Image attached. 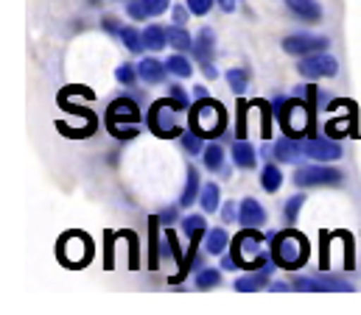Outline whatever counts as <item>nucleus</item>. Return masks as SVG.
Segmentation results:
<instances>
[{
	"label": "nucleus",
	"mask_w": 361,
	"mask_h": 315,
	"mask_svg": "<svg viewBox=\"0 0 361 315\" xmlns=\"http://www.w3.org/2000/svg\"><path fill=\"white\" fill-rule=\"evenodd\" d=\"M185 112L180 103L169 95L166 101H157L149 112V126L157 137H177L182 134V126H180V115Z\"/></svg>",
	"instance_id": "nucleus-5"
},
{
	"label": "nucleus",
	"mask_w": 361,
	"mask_h": 315,
	"mask_svg": "<svg viewBox=\"0 0 361 315\" xmlns=\"http://www.w3.org/2000/svg\"><path fill=\"white\" fill-rule=\"evenodd\" d=\"M126 14H129L132 20H137V22H143V20H149V17H152V11H149L146 0H126Z\"/></svg>",
	"instance_id": "nucleus-33"
},
{
	"label": "nucleus",
	"mask_w": 361,
	"mask_h": 315,
	"mask_svg": "<svg viewBox=\"0 0 361 315\" xmlns=\"http://www.w3.org/2000/svg\"><path fill=\"white\" fill-rule=\"evenodd\" d=\"M227 243H230V237H227L224 229H210V232L204 235V251H207V254H224Z\"/></svg>",
	"instance_id": "nucleus-27"
},
{
	"label": "nucleus",
	"mask_w": 361,
	"mask_h": 315,
	"mask_svg": "<svg viewBox=\"0 0 361 315\" xmlns=\"http://www.w3.org/2000/svg\"><path fill=\"white\" fill-rule=\"evenodd\" d=\"M137 76L146 81V84H163L166 76H169V68H166V62H157V59H140V65H137Z\"/></svg>",
	"instance_id": "nucleus-16"
},
{
	"label": "nucleus",
	"mask_w": 361,
	"mask_h": 315,
	"mask_svg": "<svg viewBox=\"0 0 361 315\" xmlns=\"http://www.w3.org/2000/svg\"><path fill=\"white\" fill-rule=\"evenodd\" d=\"M199 207H202V212H216L219 207H221V190H219V184L216 181H204L202 184V193H199Z\"/></svg>",
	"instance_id": "nucleus-20"
},
{
	"label": "nucleus",
	"mask_w": 361,
	"mask_h": 315,
	"mask_svg": "<svg viewBox=\"0 0 361 315\" xmlns=\"http://www.w3.org/2000/svg\"><path fill=\"white\" fill-rule=\"evenodd\" d=\"M233 257L238 259V268H261L267 262V257H261V235L255 229H244L233 243Z\"/></svg>",
	"instance_id": "nucleus-7"
},
{
	"label": "nucleus",
	"mask_w": 361,
	"mask_h": 315,
	"mask_svg": "<svg viewBox=\"0 0 361 315\" xmlns=\"http://www.w3.org/2000/svg\"><path fill=\"white\" fill-rule=\"evenodd\" d=\"M174 221H177V210L174 207H169V210L160 212V224H174Z\"/></svg>",
	"instance_id": "nucleus-42"
},
{
	"label": "nucleus",
	"mask_w": 361,
	"mask_h": 315,
	"mask_svg": "<svg viewBox=\"0 0 361 315\" xmlns=\"http://www.w3.org/2000/svg\"><path fill=\"white\" fill-rule=\"evenodd\" d=\"M294 184L302 187V190H311V187H342L345 176H342V170L328 167L325 162H317V165L297 167L294 170Z\"/></svg>",
	"instance_id": "nucleus-6"
},
{
	"label": "nucleus",
	"mask_w": 361,
	"mask_h": 315,
	"mask_svg": "<svg viewBox=\"0 0 361 315\" xmlns=\"http://www.w3.org/2000/svg\"><path fill=\"white\" fill-rule=\"evenodd\" d=\"M90 3H92V6H98V3H101V0H90Z\"/></svg>",
	"instance_id": "nucleus-48"
},
{
	"label": "nucleus",
	"mask_w": 361,
	"mask_h": 315,
	"mask_svg": "<svg viewBox=\"0 0 361 315\" xmlns=\"http://www.w3.org/2000/svg\"><path fill=\"white\" fill-rule=\"evenodd\" d=\"M294 290H353L350 282H342L336 276H294Z\"/></svg>",
	"instance_id": "nucleus-12"
},
{
	"label": "nucleus",
	"mask_w": 361,
	"mask_h": 315,
	"mask_svg": "<svg viewBox=\"0 0 361 315\" xmlns=\"http://www.w3.org/2000/svg\"><path fill=\"white\" fill-rule=\"evenodd\" d=\"M121 39H123V45H126V51L129 53H140L146 45H143V34L137 31V28H132V25H123L121 28Z\"/></svg>",
	"instance_id": "nucleus-29"
},
{
	"label": "nucleus",
	"mask_w": 361,
	"mask_h": 315,
	"mask_svg": "<svg viewBox=\"0 0 361 315\" xmlns=\"http://www.w3.org/2000/svg\"><path fill=\"white\" fill-rule=\"evenodd\" d=\"M166 34H169V48H174V51H193V39H190V34L185 31V25H171V28H166Z\"/></svg>",
	"instance_id": "nucleus-24"
},
{
	"label": "nucleus",
	"mask_w": 361,
	"mask_h": 315,
	"mask_svg": "<svg viewBox=\"0 0 361 315\" xmlns=\"http://www.w3.org/2000/svg\"><path fill=\"white\" fill-rule=\"evenodd\" d=\"M92 254V245H90V237L82 235V232H71V235H65L59 240V257H62V262H68V265H85L87 259H90Z\"/></svg>",
	"instance_id": "nucleus-9"
},
{
	"label": "nucleus",
	"mask_w": 361,
	"mask_h": 315,
	"mask_svg": "<svg viewBox=\"0 0 361 315\" xmlns=\"http://www.w3.org/2000/svg\"><path fill=\"white\" fill-rule=\"evenodd\" d=\"M143 45H146V51H163V48H169V34H166V28H160V25H146V28H143Z\"/></svg>",
	"instance_id": "nucleus-22"
},
{
	"label": "nucleus",
	"mask_w": 361,
	"mask_h": 315,
	"mask_svg": "<svg viewBox=\"0 0 361 315\" xmlns=\"http://www.w3.org/2000/svg\"><path fill=\"white\" fill-rule=\"evenodd\" d=\"M238 3H241V0H219V6H221L224 11H235V8H238Z\"/></svg>",
	"instance_id": "nucleus-46"
},
{
	"label": "nucleus",
	"mask_w": 361,
	"mask_h": 315,
	"mask_svg": "<svg viewBox=\"0 0 361 315\" xmlns=\"http://www.w3.org/2000/svg\"><path fill=\"white\" fill-rule=\"evenodd\" d=\"M305 195L302 193H297V195H291L288 201H286V210H283V215H286V224H297V218H300V212H302V207H305Z\"/></svg>",
	"instance_id": "nucleus-30"
},
{
	"label": "nucleus",
	"mask_w": 361,
	"mask_h": 315,
	"mask_svg": "<svg viewBox=\"0 0 361 315\" xmlns=\"http://www.w3.org/2000/svg\"><path fill=\"white\" fill-rule=\"evenodd\" d=\"M271 106H274V117H277L280 129L288 137H297L300 140L305 134V129H308V120H311L308 106L302 101H297V98H277Z\"/></svg>",
	"instance_id": "nucleus-3"
},
{
	"label": "nucleus",
	"mask_w": 361,
	"mask_h": 315,
	"mask_svg": "<svg viewBox=\"0 0 361 315\" xmlns=\"http://www.w3.org/2000/svg\"><path fill=\"white\" fill-rule=\"evenodd\" d=\"M233 162H235L238 167L250 170V167H255V162H258V151H255L247 140H238V143L233 146Z\"/></svg>",
	"instance_id": "nucleus-21"
},
{
	"label": "nucleus",
	"mask_w": 361,
	"mask_h": 315,
	"mask_svg": "<svg viewBox=\"0 0 361 315\" xmlns=\"http://www.w3.org/2000/svg\"><path fill=\"white\" fill-rule=\"evenodd\" d=\"M271 259L277 268H286V271H297L305 265L308 259V240L294 232V229H286L280 235L271 237Z\"/></svg>",
	"instance_id": "nucleus-1"
},
{
	"label": "nucleus",
	"mask_w": 361,
	"mask_h": 315,
	"mask_svg": "<svg viewBox=\"0 0 361 315\" xmlns=\"http://www.w3.org/2000/svg\"><path fill=\"white\" fill-rule=\"evenodd\" d=\"M325 48H328V39L317 37V34H291L283 39V51L288 56H311V53H319Z\"/></svg>",
	"instance_id": "nucleus-10"
},
{
	"label": "nucleus",
	"mask_w": 361,
	"mask_h": 315,
	"mask_svg": "<svg viewBox=\"0 0 361 315\" xmlns=\"http://www.w3.org/2000/svg\"><path fill=\"white\" fill-rule=\"evenodd\" d=\"M169 95L180 103L182 109H190V98H188V92H185V86H180V84H174L171 89H169Z\"/></svg>",
	"instance_id": "nucleus-38"
},
{
	"label": "nucleus",
	"mask_w": 361,
	"mask_h": 315,
	"mask_svg": "<svg viewBox=\"0 0 361 315\" xmlns=\"http://www.w3.org/2000/svg\"><path fill=\"white\" fill-rule=\"evenodd\" d=\"M193 56L204 65V62H213V56H216V37H213V31L210 28H202L199 34H196V39H193Z\"/></svg>",
	"instance_id": "nucleus-15"
},
{
	"label": "nucleus",
	"mask_w": 361,
	"mask_h": 315,
	"mask_svg": "<svg viewBox=\"0 0 361 315\" xmlns=\"http://www.w3.org/2000/svg\"><path fill=\"white\" fill-rule=\"evenodd\" d=\"M297 70H300L302 79H308V81L334 79V76L339 73V62H336L331 53L319 51V53H311V56H300Z\"/></svg>",
	"instance_id": "nucleus-8"
},
{
	"label": "nucleus",
	"mask_w": 361,
	"mask_h": 315,
	"mask_svg": "<svg viewBox=\"0 0 361 315\" xmlns=\"http://www.w3.org/2000/svg\"><path fill=\"white\" fill-rule=\"evenodd\" d=\"M221 218H224V224H233V221L238 218V210H235V204H233V201H227V204L221 207Z\"/></svg>",
	"instance_id": "nucleus-40"
},
{
	"label": "nucleus",
	"mask_w": 361,
	"mask_h": 315,
	"mask_svg": "<svg viewBox=\"0 0 361 315\" xmlns=\"http://www.w3.org/2000/svg\"><path fill=\"white\" fill-rule=\"evenodd\" d=\"M104 28H106L109 34H121V28L115 25V20H112V17H104Z\"/></svg>",
	"instance_id": "nucleus-45"
},
{
	"label": "nucleus",
	"mask_w": 361,
	"mask_h": 315,
	"mask_svg": "<svg viewBox=\"0 0 361 315\" xmlns=\"http://www.w3.org/2000/svg\"><path fill=\"white\" fill-rule=\"evenodd\" d=\"M199 193H202V181H199V173L196 167H188L185 170V187L180 193V207H190L199 201Z\"/></svg>",
	"instance_id": "nucleus-19"
},
{
	"label": "nucleus",
	"mask_w": 361,
	"mask_h": 315,
	"mask_svg": "<svg viewBox=\"0 0 361 315\" xmlns=\"http://www.w3.org/2000/svg\"><path fill=\"white\" fill-rule=\"evenodd\" d=\"M274 157H277V162L297 165V159L302 157V143L297 137H283L274 143Z\"/></svg>",
	"instance_id": "nucleus-17"
},
{
	"label": "nucleus",
	"mask_w": 361,
	"mask_h": 315,
	"mask_svg": "<svg viewBox=\"0 0 361 315\" xmlns=\"http://www.w3.org/2000/svg\"><path fill=\"white\" fill-rule=\"evenodd\" d=\"M216 3H219V0H185V6H188V8H190L196 17H204V14H207V11H210Z\"/></svg>",
	"instance_id": "nucleus-36"
},
{
	"label": "nucleus",
	"mask_w": 361,
	"mask_h": 315,
	"mask_svg": "<svg viewBox=\"0 0 361 315\" xmlns=\"http://www.w3.org/2000/svg\"><path fill=\"white\" fill-rule=\"evenodd\" d=\"M202 162H204L207 170H221L224 167V151H221V146H207L202 151Z\"/></svg>",
	"instance_id": "nucleus-31"
},
{
	"label": "nucleus",
	"mask_w": 361,
	"mask_h": 315,
	"mask_svg": "<svg viewBox=\"0 0 361 315\" xmlns=\"http://www.w3.org/2000/svg\"><path fill=\"white\" fill-rule=\"evenodd\" d=\"M190 14H193V11H190L188 6H174V22H177V25H185Z\"/></svg>",
	"instance_id": "nucleus-41"
},
{
	"label": "nucleus",
	"mask_w": 361,
	"mask_h": 315,
	"mask_svg": "<svg viewBox=\"0 0 361 315\" xmlns=\"http://www.w3.org/2000/svg\"><path fill=\"white\" fill-rule=\"evenodd\" d=\"M300 143H302V157L314 159V162H336V159H342V146L334 143V140L308 137V140H300Z\"/></svg>",
	"instance_id": "nucleus-11"
},
{
	"label": "nucleus",
	"mask_w": 361,
	"mask_h": 315,
	"mask_svg": "<svg viewBox=\"0 0 361 315\" xmlns=\"http://www.w3.org/2000/svg\"><path fill=\"white\" fill-rule=\"evenodd\" d=\"M180 143L182 148L188 151V154H202V137L193 131V129H188V131H182L180 134Z\"/></svg>",
	"instance_id": "nucleus-34"
},
{
	"label": "nucleus",
	"mask_w": 361,
	"mask_h": 315,
	"mask_svg": "<svg viewBox=\"0 0 361 315\" xmlns=\"http://www.w3.org/2000/svg\"><path fill=\"white\" fill-rule=\"evenodd\" d=\"M146 6L152 11V17H160V14H166L171 8V0H146Z\"/></svg>",
	"instance_id": "nucleus-39"
},
{
	"label": "nucleus",
	"mask_w": 361,
	"mask_h": 315,
	"mask_svg": "<svg viewBox=\"0 0 361 315\" xmlns=\"http://www.w3.org/2000/svg\"><path fill=\"white\" fill-rule=\"evenodd\" d=\"M271 262L274 259H267L258 271H252V274H244V276H238L235 279V290H241V293H250V290H261V288H269V276H271Z\"/></svg>",
	"instance_id": "nucleus-13"
},
{
	"label": "nucleus",
	"mask_w": 361,
	"mask_h": 315,
	"mask_svg": "<svg viewBox=\"0 0 361 315\" xmlns=\"http://www.w3.org/2000/svg\"><path fill=\"white\" fill-rule=\"evenodd\" d=\"M286 6H288L291 14H297L305 22H319L322 20V6L317 0H286Z\"/></svg>",
	"instance_id": "nucleus-18"
},
{
	"label": "nucleus",
	"mask_w": 361,
	"mask_h": 315,
	"mask_svg": "<svg viewBox=\"0 0 361 315\" xmlns=\"http://www.w3.org/2000/svg\"><path fill=\"white\" fill-rule=\"evenodd\" d=\"M238 224L244 229H261L267 224V210L261 207V201L255 198H244L238 207Z\"/></svg>",
	"instance_id": "nucleus-14"
},
{
	"label": "nucleus",
	"mask_w": 361,
	"mask_h": 315,
	"mask_svg": "<svg viewBox=\"0 0 361 315\" xmlns=\"http://www.w3.org/2000/svg\"><path fill=\"white\" fill-rule=\"evenodd\" d=\"M221 268H224V271H235V268H238V259H235L233 254H224V257H221Z\"/></svg>",
	"instance_id": "nucleus-43"
},
{
	"label": "nucleus",
	"mask_w": 361,
	"mask_h": 315,
	"mask_svg": "<svg viewBox=\"0 0 361 315\" xmlns=\"http://www.w3.org/2000/svg\"><path fill=\"white\" fill-rule=\"evenodd\" d=\"M188 126H190L199 137H219V134H224V129H227L224 106L216 103V101H210V98H199V101L190 106Z\"/></svg>",
	"instance_id": "nucleus-2"
},
{
	"label": "nucleus",
	"mask_w": 361,
	"mask_h": 315,
	"mask_svg": "<svg viewBox=\"0 0 361 315\" xmlns=\"http://www.w3.org/2000/svg\"><path fill=\"white\" fill-rule=\"evenodd\" d=\"M202 73H204V76H207L210 81H213L216 76H219V70L213 68V62H204V65H202Z\"/></svg>",
	"instance_id": "nucleus-44"
},
{
	"label": "nucleus",
	"mask_w": 361,
	"mask_h": 315,
	"mask_svg": "<svg viewBox=\"0 0 361 315\" xmlns=\"http://www.w3.org/2000/svg\"><path fill=\"white\" fill-rule=\"evenodd\" d=\"M182 229H185V235L190 237V251L199 245V240L207 235V226H204V218L202 215H188L185 221H182Z\"/></svg>",
	"instance_id": "nucleus-23"
},
{
	"label": "nucleus",
	"mask_w": 361,
	"mask_h": 315,
	"mask_svg": "<svg viewBox=\"0 0 361 315\" xmlns=\"http://www.w3.org/2000/svg\"><path fill=\"white\" fill-rule=\"evenodd\" d=\"M261 187L267 190V193H277L280 187H283V173H280V167L277 165H267L264 167V173H261Z\"/></svg>",
	"instance_id": "nucleus-28"
},
{
	"label": "nucleus",
	"mask_w": 361,
	"mask_h": 315,
	"mask_svg": "<svg viewBox=\"0 0 361 315\" xmlns=\"http://www.w3.org/2000/svg\"><path fill=\"white\" fill-rule=\"evenodd\" d=\"M193 95H196V98H207V89H204V86H193Z\"/></svg>",
	"instance_id": "nucleus-47"
},
{
	"label": "nucleus",
	"mask_w": 361,
	"mask_h": 315,
	"mask_svg": "<svg viewBox=\"0 0 361 315\" xmlns=\"http://www.w3.org/2000/svg\"><path fill=\"white\" fill-rule=\"evenodd\" d=\"M219 282H221V274H219V268H202V271L196 274V288H199V290L216 288Z\"/></svg>",
	"instance_id": "nucleus-32"
},
{
	"label": "nucleus",
	"mask_w": 361,
	"mask_h": 315,
	"mask_svg": "<svg viewBox=\"0 0 361 315\" xmlns=\"http://www.w3.org/2000/svg\"><path fill=\"white\" fill-rule=\"evenodd\" d=\"M157 224H160V218H154V221H152V268H157V262H160V245H157Z\"/></svg>",
	"instance_id": "nucleus-37"
},
{
	"label": "nucleus",
	"mask_w": 361,
	"mask_h": 315,
	"mask_svg": "<svg viewBox=\"0 0 361 315\" xmlns=\"http://www.w3.org/2000/svg\"><path fill=\"white\" fill-rule=\"evenodd\" d=\"M166 68H169V73L171 76H177V79H188L190 73H193V65H190V59H185V53H174V56H169L166 59Z\"/></svg>",
	"instance_id": "nucleus-25"
},
{
	"label": "nucleus",
	"mask_w": 361,
	"mask_h": 315,
	"mask_svg": "<svg viewBox=\"0 0 361 315\" xmlns=\"http://www.w3.org/2000/svg\"><path fill=\"white\" fill-rule=\"evenodd\" d=\"M106 120H109V131L121 140H132L137 134V123H140V109L135 101L129 98H118L109 103L106 109Z\"/></svg>",
	"instance_id": "nucleus-4"
},
{
	"label": "nucleus",
	"mask_w": 361,
	"mask_h": 315,
	"mask_svg": "<svg viewBox=\"0 0 361 315\" xmlns=\"http://www.w3.org/2000/svg\"><path fill=\"white\" fill-rule=\"evenodd\" d=\"M115 79L129 86V84H135V79H137V68H135V65H129V62H123V65H118Z\"/></svg>",
	"instance_id": "nucleus-35"
},
{
	"label": "nucleus",
	"mask_w": 361,
	"mask_h": 315,
	"mask_svg": "<svg viewBox=\"0 0 361 315\" xmlns=\"http://www.w3.org/2000/svg\"><path fill=\"white\" fill-rule=\"evenodd\" d=\"M227 84H230V89L235 95H244L247 86H250V70L247 68H230L227 70Z\"/></svg>",
	"instance_id": "nucleus-26"
}]
</instances>
